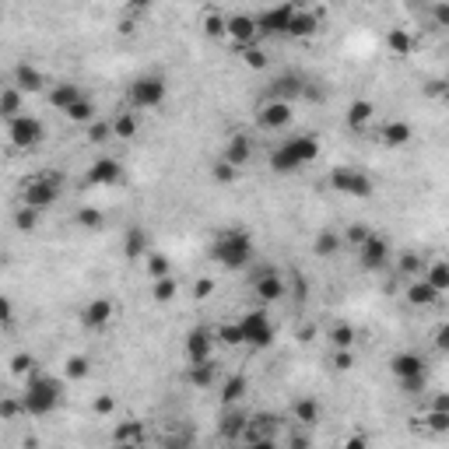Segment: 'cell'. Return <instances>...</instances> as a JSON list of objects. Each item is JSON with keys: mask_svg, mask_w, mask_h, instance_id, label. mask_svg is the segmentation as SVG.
<instances>
[{"mask_svg": "<svg viewBox=\"0 0 449 449\" xmlns=\"http://www.w3.org/2000/svg\"><path fill=\"white\" fill-rule=\"evenodd\" d=\"M253 253H256V243H253V235L243 225H232V228L218 232V239L211 243V260L228 267V271H243V267H250Z\"/></svg>", "mask_w": 449, "mask_h": 449, "instance_id": "obj_1", "label": "cell"}, {"mask_svg": "<svg viewBox=\"0 0 449 449\" xmlns=\"http://www.w3.org/2000/svg\"><path fill=\"white\" fill-rule=\"evenodd\" d=\"M60 383L39 369H32L25 376V393H21V411L25 414H32V417H46L49 411H56L60 404Z\"/></svg>", "mask_w": 449, "mask_h": 449, "instance_id": "obj_2", "label": "cell"}, {"mask_svg": "<svg viewBox=\"0 0 449 449\" xmlns=\"http://www.w3.org/2000/svg\"><path fill=\"white\" fill-rule=\"evenodd\" d=\"M319 158V141L313 134H298L291 141H284L278 151L271 155V169L281 175V172H298L302 165L316 162Z\"/></svg>", "mask_w": 449, "mask_h": 449, "instance_id": "obj_3", "label": "cell"}, {"mask_svg": "<svg viewBox=\"0 0 449 449\" xmlns=\"http://www.w3.org/2000/svg\"><path fill=\"white\" fill-rule=\"evenodd\" d=\"M165 95H169V81L162 74H141L130 84V102L137 109H155V106L165 102Z\"/></svg>", "mask_w": 449, "mask_h": 449, "instance_id": "obj_4", "label": "cell"}, {"mask_svg": "<svg viewBox=\"0 0 449 449\" xmlns=\"http://www.w3.org/2000/svg\"><path fill=\"white\" fill-rule=\"evenodd\" d=\"M60 190H64V175H39L21 190V204L36 207V211H46L49 204H56Z\"/></svg>", "mask_w": 449, "mask_h": 449, "instance_id": "obj_5", "label": "cell"}, {"mask_svg": "<svg viewBox=\"0 0 449 449\" xmlns=\"http://www.w3.org/2000/svg\"><path fill=\"white\" fill-rule=\"evenodd\" d=\"M239 330H243V344H250V348H271L274 344V323L263 309H250L239 319Z\"/></svg>", "mask_w": 449, "mask_h": 449, "instance_id": "obj_6", "label": "cell"}, {"mask_svg": "<svg viewBox=\"0 0 449 449\" xmlns=\"http://www.w3.org/2000/svg\"><path fill=\"white\" fill-rule=\"evenodd\" d=\"M330 186L337 190V193H344V197H354V200H365V197H372V179L365 175V172H358V169H351V165H341V169H334L330 172Z\"/></svg>", "mask_w": 449, "mask_h": 449, "instance_id": "obj_7", "label": "cell"}, {"mask_svg": "<svg viewBox=\"0 0 449 449\" xmlns=\"http://www.w3.org/2000/svg\"><path fill=\"white\" fill-rule=\"evenodd\" d=\"M8 137H11V144H14V147L28 151V147L43 144V137H46V130H43V119L28 116V112H18L14 119H8Z\"/></svg>", "mask_w": 449, "mask_h": 449, "instance_id": "obj_8", "label": "cell"}, {"mask_svg": "<svg viewBox=\"0 0 449 449\" xmlns=\"http://www.w3.org/2000/svg\"><path fill=\"white\" fill-rule=\"evenodd\" d=\"M253 295H256V302L260 306H274V302H281L284 298V278L274 271V267H260V271H253Z\"/></svg>", "mask_w": 449, "mask_h": 449, "instance_id": "obj_9", "label": "cell"}, {"mask_svg": "<svg viewBox=\"0 0 449 449\" xmlns=\"http://www.w3.org/2000/svg\"><path fill=\"white\" fill-rule=\"evenodd\" d=\"M295 8H298L295 0H284V4H274V8L260 11V14L253 18V21H256V36H284Z\"/></svg>", "mask_w": 449, "mask_h": 449, "instance_id": "obj_10", "label": "cell"}, {"mask_svg": "<svg viewBox=\"0 0 449 449\" xmlns=\"http://www.w3.org/2000/svg\"><path fill=\"white\" fill-rule=\"evenodd\" d=\"M358 256H362V267H365V271H379V267L390 260V243H386L383 235L369 232L362 243H358Z\"/></svg>", "mask_w": 449, "mask_h": 449, "instance_id": "obj_11", "label": "cell"}, {"mask_svg": "<svg viewBox=\"0 0 449 449\" xmlns=\"http://www.w3.org/2000/svg\"><path fill=\"white\" fill-rule=\"evenodd\" d=\"M116 316V302L112 298H92L84 309H81V326L84 330H102V326H109Z\"/></svg>", "mask_w": 449, "mask_h": 449, "instance_id": "obj_12", "label": "cell"}, {"mask_svg": "<svg viewBox=\"0 0 449 449\" xmlns=\"http://www.w3.org/2000/svg\"><path fill=\"white\" fill-rule=\"evenodd\" d=\"M225 36L239 46H253L256 43V21L253 14H228L225 18Z\"/></svg>", "mask_w": 449, "mask_h": 449, "instance_id": "obj_13", "label": "cell"}, {"mask_svg": "<svg viewBox=\"0 0 449 449\" xmlns=\"http://www.w3.org/2000/svg\"><path fill=\"white\" fill-rule=\"evenodd\" d=\"M291 123V102H284V99H271L263 109H260V127H267V130H281V127H288Z\"/></svg>", "mask_w": 449, "mask_h": 449, "instance_id": "obj_14", "label": "cell"}, {"mask_svg": "<svg viewBox=\"0 0 449 449\" xmlns=\"http://www.w3.org/2000/svg\"><path fill=\"white\" fill-rule=\"evenodd\" d=\"M390 372L397 379H414V376H425V358L414 354V351H400L390 358Z\"/></svg>", "mask_w": 449, "mask_h": 449, "instance_id": "obj_15", "label": "cell"}, {"mask_svg": "<svg viewBox=\"0 0 449 449\" xmlns=\"http://www.w3.org/2000/svg\"><path fill=\"white\" fill-rule=\"evenodd\" d=\"M43 84H46V77H43V71L39 67H32V64H28V60H21V64L14 67V88H18V92L25 95H36V92H43Z\"/></svg>", "mask_w": 449, "mask_h": 449, "instance_id": "obj_16", "label": "cell"}, {"mask_svg": "<svg viewBox=\"0 0 449 449\" xmlns=\"http://www.w3.org/2000/svg\"><path fill=\"white\" fill-rule=\"evenodd\" d=\"M119 175H123V165H119L116 158H99L92 169H88V183L92 186H112V183H119Z\"/></svg>", "mask_w": 449, "mask_h": 449, "instance_id": "obj_17", "label": "cell"}, {"mask_svg": "<svg viewBox=\"0 0 449 449\" xmlns=\"http://www.w3.org/2000/svg\"><path fill=\"white\" fill-rule=\"evenodd\" d=\"M211 348H215L211 330L197 326V330L186 334V354H190V362H207V358H211Z\"/></svg>", "mask_w": 449, "mask_h": 449, "instance_id": "obj_18", "label": "cell"}, {"mask_svg": "<svg viewBox=\"0 0 449 449\" xmlns=\"http://www.w3.org/2000/svg\"><path fill=\"white\" fill-rule=\"evenodd\" d=\"M228 165H235V169H243L250 158H253V141L246 137V134H235L232 141H225V155H221Z\"/></svg>", "mask_w": 449, "mask_h": 449, "instance_id": "obj_19", "label": "cell"}, {"mask_svg": "<svg viewBox=\"0 0 449 449\" xmlns=\"http://www.w3.org/2000/svg\"><path fill=\"white\" fill-rule=\"evenodd\" d=\"M316 28H319V18H316L313 11L295 8V14H291V21H288V32H284V36H291V39H309V36H316Z\"/></svg>", "mask_w": 449, "mask_h": 449, "instance_id": "obj_20", "label": "cell"}, {"mask_svg": "<svg viewBox=\"0 0 449 449\" xmlns=\"http://www.w3.org/2000/svg\"><path fill=\"white\" fill-rule=\"evenodd\" d=\"M407 302L411 306H435L439 302V291L417 274V278H411V284H407Z\"/></svg>", "mask_w": 449, "mask_h": 449, "instance_id": "obj_21", "label": "cell"}, {"mask_svg": "<svg viewBox=\"0 0 449 449\" xmlns=\"http://www.w3.org/2000/svg\"><path fill=\"white\" fill-rule=\"evenodd\" d=\"M81 99V88L74 84V81H60L56 88H53V92H49V106L53 109H60V112H64L67 106H74Z\"/></svg>", "mask_w": 449, "mask_h": 449, "instance_id": "obj_22", "label": "cell"}, {"mask_svg": "<svg viewBox=\"0 0 449 449\" xmlns=\"http://www.w3.org/2000/svg\"><path fill=\"white\" fill-rule=\"evenodd\" d=\"M291 95H302V77L298 74H281L274 84H271V99H291Z\"/></svg>", "mask_w": 449, "mask_h": 449, "instance_id": "obj_23", "label": "cell"}, {"mask_svg": "<svg viewBox=\"0 0 449 449\" xmlns=\"http://www.w3.org/2000/svg\"><path fill=\"white\" fill-rule=\"evenodd\" d=\"M123 253H127L130 260L147 256V232H144L141 225H134V228L127 232V239H123Z\"/></svg>", "mask_w": 449, "mask_h": 449, "instance_id": "obj_24", "label": "cell"}, {"mask_svg": "<svg viewBox=\"0 0 449 449\" xmlns=\"http://www.w3.org/2000/svg\"><path fill=\"white\" fill-rule=\"evenodd\" d=\"M341 246H344V239H341L337 232H319L316 243H313V253H316L319 260H330V256H337Z\"/></svg>", "mask_w": 449, "mask_h": 449, "instance_id": "obj_25", "label": "cell"}, {"mask_svg": "<svg viewBox=\"0 0 449 449\" xmlns=\"http://www.w3.org/2000/svg\"><path fill=\"white\" fill-rule=\"evenodd\" d=\"M372 119V102L369 99H354L348 106V127L351 130H365V123Z\"/></svg>", "mask_w": 449, "mask_h": 449, "instance_id": "obj_26", "label": "cell"}, {"mask_svg": "<svg viewBox=\"0 0 449 449\" xmlns=\"http://www.w3.org/2000/svg\"><path fill=\"white\" fill-rule=\"evenodd\" d=\"M411 141V127L404 123V119H390V123L383 127V144H390V147H404Z\"/></svg>", "mask_w": 449, "mask_h": 449, "instance_id": "obj_27", "label": "cell"}, {"mask_svg": "<svg viewBox=\"0 0 449 449\" xmlns=\"http://www.w3.org/2000/svg\"><path fill=\"white\" fill-rule=\"evenodd\" d=\"M291 417H295L298 425H306V428H309V425H316V422H319V404H316V400H309V397H302V400H298V404L291 407Z\"/></svg>", "mask_w": 449, "mask_h": 449, "instance_id": "obj_28", "label": "cell"}, {"mask_svg": "<svg viewBox=\"0 0 449 449\" xmlns=\"http://www.w3.org/2000/svg\"><path fill=\"white\" fill-rule=\"evenodd\" d=\"M18 112H25V109H21V92L11 84V88L0 92V119H14Z\"/></svg>", "mask_w": 449, "mask_h": 449, "instance_id": "obj_29", "label": "cell"}, {"mask_svg": "<svg viewBox=\"0 0 449 449\" xmlns=\"http://www.w3.org/2000/svg\"><path fill=\"white\" fill-rule=\"evenodd\" d=\"M246 376H228L225 383H221V404H239L243 400V393H246Z\"/></svg>", "mask_w": 449, "mask_h": 449, "instance_id": "obj_30", "label": "cell"}, {"mask_svg": "<svg viewBox=\"0 0 449 449\" xmlns=\"http://www.w3.org/2000/svg\"><path fill=\"white\" fill-rule=\"evenodd\" d=\"M64 112H67L71 123H92V119H95V106H92V99H84V95L74 106H67Z\"/></svg>", "mask_w": 449, "mask_h": 449, "instance_id": "obj_31", "label": "cell"}, {"mask_svg": "<svg viewBox=\"0 0 449 449\" xmlns=\"http://www.w3.org/2000/svg\"><path fill=\"white\" fill-rule=\"evenodd\" d=\"M109 127H112V137H116V141H130V137L137 134V116H134V112H123V116H116Z\"/></svg>", "mask_w": 449, "mask_h": 449, "instance_id": "obj_32", "label": "cell"}, {"mask_svg": "<svg viewBox=\"0 0 449 449\" xmlns=\"http://www.w3.org/2000/svg\"><path fill=\"white\" fill-rule=\"evenodd\" d=\"M246 422H250V417L239 414V411L221 414V435H225V439H239V435H243V428H246Z\"/></svg>", "mask_w": 449, "mask_h": 449, "instance_id": "obj_33", "label": "cell"}, {"mask_svg": "<svg viewBox=\"0 0 449 449\" xmlns=\"http://www.w3.org/2000/svg\"><path fill=\"white\" fill-rule=\"evenodd\" d=\"M422 278H425V281H428L439 295H442V291H449V267H446L442 260H435V263L428 267V274H422Z\"/></svg>", "mask_w": 449, "mask_h": 449, "instance_id": "obj_34", "label": "cell"}, {"mask_svg": "<svg viewBox=\"0 0 449 449\" xmlns=\"http://www.w3.org/2000/svg\"><path fill=\"white\" fill-rule=\"evenodd\" d=\"M190 383H193V386H211V383H215V358H207V362H193Z\"/></svg>", "mask_w": 449, "mask_h": 449, "instance_id": "obj_35", "label": "cell"}, {"mask_svg": "<svg viewBox=\"0 0 449 449\" xmlns=\"http://www.w3.org/2000/svg\"><path fill=\"white\" fill-rule=\"evenodd\" d=\"M175 291H179V288H175L172 274H165V278H155V281H151V295H155V302H162V306H165V302H172Z\"/></svg>", "mask_w": 449, "mask_h": 449, "instance_id": "obj_36", "label": "cell"}, {"mask_svg": "<svg viewBox=\"0 0 449 449\" xmlns=\"http://www.w3.org/2000/svg\"><path fill=\"white\" fill-rule=\"evenodd\" d=\"M141 439H144L141 422H127V425H119V428H116V435H112V442H119V446H130V442H141Z\"/></svg>", "mask_w": 449, "mask_h": 449, "instance_id": "obj_37", "label": "cell"}, {"mask_svg": "<svg viewBox=\"0 0 449 449\" xmlns=\"http://www.w3.org/2000/svg\"><path fill=\"white\" fill-rule=\"evenodd\" d=\"M147 274H151V281H155V278H165V274H172V263H169V256H162V253H147Z\"/></svg>", "mask_w": 449, "mask_h": 449, "instance_id": "obj_38", "label": "cell"}, {"mask_svg": "<svg viewBox=\"0 0 449 449\" xmlns=\"http://www.w3.org/2000/svg\"><path fill=\"white\" fill-rule=\"evenodd\" d=\"M330 344L334 348H351L354 344V330H351L348 323H334L330 326Z\"/></svg>", "mask_w": 449, "mask_h": 449, "instance_id": "obj_39", "label": "cell"}, {"mask_svg": "<svg viewBox=\"0 0 449 449\" xmlns=\"http://www.w3.org/2000/svg\"><path fill=\"white\" fill-rule=\"evenodd\" d=\"M386 43H390V49H393L397 56H407V53H411V46H414V43H411V36L404 32V28H393V32L386 36Z\"/></svg>", "mask_w": 449, "mask_h": 449, "instance_id": "obj_40", "label": "cell"}, {"mask_svg": "<svg viewBox=\"0 0 449 449\" xmlns=\"http://www.w3.org/2000/svg\"><path fill=\"white\" fill-rule=\"evenodd\" d=\"M88 369H92V362H88L84 354H71L64 372H67V379H84V376H88Z\"/></svg>", "mask_w": 449, "mask_h": 449, "instance_id": "obj_41", "label": "cell"}, {"mask_svg": "<svg viewBox=\"0 0 449 449\" xmlns=\"http://www.w3.org/2000/svg\"><path fill=\"white\" fill-rule=\"evenodd\" d=\"M36 221H39V211H36V207H25V204H21V211L14 215V228H18V232H32Z\"/></svg>", "mask_w": 449, "mask_h": 449, "instance_id": "obj_42", "label": "cell"}, {"mask_svg": "<svg viewBox=\"0 0 449 449\" xmlns=\"http://www.w3.org/2000/svg\"><path fill=\"white\" fill-rule=\"evenodd\" d=\"M218 341H225L228 348L243 344V330H239V319H235V323H221V326H218Z\"/></svg>", "mask_w": 449, "mask_h": 449, "instance_id": "obj_43", "label": "cell"}, {"mask_svg": "<svg viewBox=\"0 0 449 449\" xmlns=\"http://www.w3.org/2000/svg\"><path fill=\"white\" fill-rule=\"evenodd\" d=\"M243 64L253 67V71H263L267 67V53L256 49V46H243Z\"/></svg>", "mask_w": 449, "mask_h": 449, "instance_id": "obj_44", "label": "cell"}, {"mask_svg": "<svg viewBox=\"0 0 449 449\" xmlns=\"http://www.w3.org/2000/svg\"><path fill=\"white\" fill-rule=\"evenodd\" d=\"M102 221H106V215L95 211V207H81L77 211V225H84V228H102Z\"/></svg>", "mask_w": 449, "mask_h": 449, "instance_id": "obj_45", "label": "cell"}, {"mask_svg": "<svg viewBox=\"0 0 449 449\" xmlns=\"http://www.w3.org/2000/svg\"><path fill=\"white\" fill-rule=\"evenodd\" d=\"M32 369H36V358H32V354L18 351V354L11 358V372H14V376H28V372H32Z\"/></svg>", "mask_w": 449, "mask_h": 449, "instance_id": "obj_46", "label": "cell"}, {"mask_svg": "<svg viewBox=\"0 0 449 449\" xmlns=\"http://www.w3.org/2000/svg\"><path fill=\"white\" fill-rule=\"evenodd\" d=\"M400 274L404 278H417V274H422V256H417V253H404L400 256Z\"/></svg>", "mask_w": 449, "mask_h": 449, "instance_id": "obj_47", "label": "cell"}, {"mask_svg": "<svg viewBox=\"0 0 449 449\" xmlns=\"http://www.w3.org/2000/svg\"><path fill=\"white\" fill-rule=\"evenodd\" d=\"M204 32L211 39H221L225 36V14H207L204 18Z\"/></svg>", "mask_w": 449, "mask_h": 449, "instance_id": "obj_48", "label": "cell"}, {"mask_svg": "<svg viewBox=\"0 0 449 449\" xmlns=\"http://www.w3.org/2000/svg\"><path fill=\"white\" fill-rule=\"evenodd\" d=\"M235 172H239V169H235V165H228L225 158H218V162H215V169H211V175L218 179V183H232Z\"/></svg>", "mask_w": 449, "mask_h": 449, "instance_id": "obj_49", "label": "cell"}, {"mask_svg": "<svg viewBox=\"0 0 449 449\" xmlns=\"http://www.w3.org/2000/svg\"><path fill=\"white\" fill-rule=\"evenodd\" d=\"M88 141H92V144L112 141V127H109V123H92V130H88Z\"/></svg>", "mask_w": 449, "mask_h": 449, "instance_id": "obj_50", "label": "cell"}, {"mask_svg": "<svg viewBox=\"0 0 449 449\" xmlns=\"http://www.w3.org/2000/svg\"><path fill=\"white\" fill-rule=\"evenodd\" d=\"M428 425H432L435 432H446V428H449V411H439V407H435V411L428 414Z\"/></svg>", "mask_w": 449, "mask_h": 449, "instance_id": "obj_51", "label": "cell"}, {"mask_svg": "<svg viewBox=\"0 0 449 449\" xmlns=\"http://www.w3.org/2000/svg\"><path fill=\"white\" fill-rule=\"evenodd\" d=\"M116 411V397L112 393H102L99 400H95V414H112Z\"/></svg>", "mask_w": 449, "mask_h": 449, "instance_id": "obj_52", "label": "cell"}, {"mask_svg": "<svg viewBox=\"0 0 449 449\" xmlns=\"http://www.w3.org/2000/svg\"><path fill=\"white\" fill-rule=\"evenodd\" d=\"M211 291H215V281H211V278H200V281L193 284V295H197V298H211Z\"/></svg>", "mask_w": 449, "mask_h": 449, "instance_id": "obj_53", "label": "cell"}, {"mask_svg": "<svg viewBox=\"0 0 449 449\" xmlns=\"http://www.w3.org/2000/svg\"><path fill=\"white\" fill-rule=\"evenodd\" d=\"M351 362H354V358H351L348 348H334V365L337 369H351Z\"/></svg>", "mask_w": 449, "mask_h": 449, "instance_id": "obj_54", "label": "cell"}, {"mask_svg": "<svg viewBox=\"0 0 449 449\" xmlns=\"http://www.w3.org/2000/svg\"><path fill=\"white\" fill-rule=\"evenodd\" d=\"M14 309H11V298L8 295H0V323H11Z\"/></svg>", "mask_w": 449, "mask_h": 449, "instance_id": "obj_55", "label": "cell"}, {"mask_svg": "<svg viewBox=\"0 0 449 449\" xmlns=\"http://www.w3.org/2000/svg\"><path fill=\"white\" fill-rule=\"evenodd\" d=\"M21 411V404L18 400H4V404H0V417H14Z\"/></svg>", "mask_w": 449, "mask_h": 449, "instance_id": "obj_56", "label": "cell"}, {"mask_svg": "<svg viewBox=\"0 0 449 449\" xmlns=\"http://www.w3.org/2000/svg\"><path fill=\"white\" fill-rule=\"evenodd\" d=\"M365 235H369V228H365V225H354V228H351V243L358 246V243H362Z\"/></svg>", "mask_w": 449, "mask_h": 449, "instance_id": "obj_57", "label": "cell"}, {"mask_svg": "<svg viewBox=\"0 0 449 449\" xmlns=\"http://www.w3.org/2000/svg\"><path fill=\"white\" fill-rule=\"evenodd\" d=\"M446 21H449V8L439 4V8H435V25H446Z\"/></svg>", "mask_w": 449, "mask_h": 449, "instance_id": "obj_58", "label": "cell"}, {"mask_svg": "<svg viewBox=\"0 0 449 449\" xmlns=\"http://www.w3.org/2000/svg\"><path fill=\"white\" fill-rule=\"evenodd\" d=\"M298 337H302V341H313V337H316V326H302V330H298Z\"/></svg>", "mask_w": 449, "mask_h": 449, "instance_id": "obj_59", "label": "cell"}, {"mask_svg": "<svg viewBox=\"0 0 449 449\" xmlns=\"http://www.w3.org/2000/svg\"><path fill=\"white\" fill-rule=\"evenodd\" d=\"M127 8H130V11H144L147 0H127Z\"/></svg>", "mask_w": 449, "mask_h": 449, "instance_id": "obj_60", "label": "cell"}, {"mask_svg": "<svg viewBox=\"0 0 449 449\" xmlns=\"http://www.w3.org/2000/svg\"><path fill=\"white\" fill-rule=\"evenodd\" d=\"M119 32H123V36H134V18H127V21H123V28H119Z\"/></svg>", "mask_w": 449, "mask_h": 449, "instance_id": "obj_61", "label": "cell"}]
</instances>
